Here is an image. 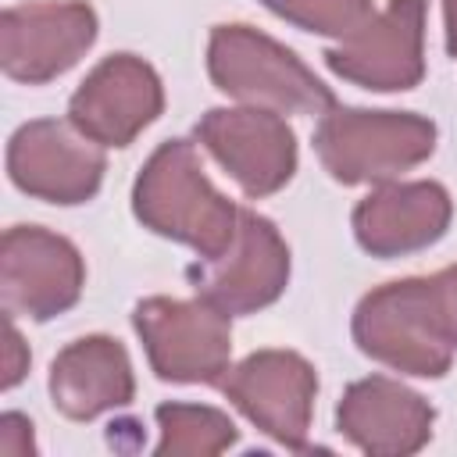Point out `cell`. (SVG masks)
Segmentation results:
<instances>
[{"instance_id":"ac0fdd59","label":"cell","mask_w":457,"mask_h":457,"mask_svg":"<svg viewBox=\"0 0 457 457\" xmlns=\"http://www.w3.org/2000/svg\"><path fill=\"white\" fill-rule=\"evenodd\" d=\"M278 18L293 21L296 29L350 39L357 29L371 21V0H261Z\"/></svg>"},{"instance_id":"e0dca14e","label":"cell","mask_w":457,"mask_h":457,"mask_svg":"<svg viewBox=\"0 0 457 457\" xmlns=\"http://www.w3.org/2000/svg\"><path fill=\"white\" fill-rule=\"evenodd\" d=\"M161 457H211L236 443V425L225 411L207 403H161L157 411Z\"/></svg>"},{"instance_id":"8992f818","label":"cell","mask_w":457,"mask_h":457,"mask_svg":"<svg viewBox=\"0 0 457 457\" xmlns=\"http://www.w3.org/2000/svg\"><path fill=\"white\" fill-rule=\"evenodd\" d=\"M86 286V264L71 239L39 228L14 225L0 243V296L7 314L50 321L64 314Z\"/></svg>"},{"instance_id":"ffe728a7","label":"cell","mask_w":457,"mask_h":457,"mask_svg":"<svg viewBox=\"0 0 457 457\" xmlns=\"http://www.w3.org/2000/svg\"><path fill=\"white\" fill-rule=\"evenodd\" d=\"M0 453H7V457H29V453H36L32 421L25 414L7 411L0 418Z\"/></svg>"},{"instance_id":"6da1fadb","label":"cell","mask_w":457,"mask_h":457,"mask_svg":"<svg viewBox=\"0 0 457 457\" xmlns=\"http://www.w3.org/2000/svg\"><path fill=\"white\" fill-rule=\"evenodd\" d=\"M132 211L150 232L186 243L207 261L221 257L239 228V207L211 186L186 139H168L150 154L132 186Z\"/></svg>"},{"instance_id":"ba28073f","label":"cell","mask_w":457,"mask_h":457,"mask_svg":"<svg viewBox=\"0 0 457 457\" xmlns=\"http://www.w3.org/2000/svg\"><path fill=\"white\" fill-rule=\"evenodd\" d=\"M221 393L275 443L289 450L307 446L318 375L307 357L293 350H257L225 371Z\"/></svg>"},{"instance_id":"5bb4252c","label":"cell","mask_w":457,"mask_h":457,"mask_svg":"<svg viewBox=\"0 0 457 457\" xmlns=\"http://www.w3.org/2000/svg\"><path fill=\"white\" fill-rule=\"evenodd\" d=\"M432 418L436 414L425 396L386 375H368L346 386L336 411L339 432L375 457L418 453L432 439Z\"/></svg>"},{"instance_id":"5b68a950","label":"cell","mask_w":457,"mask_h":457,"mask_svg":"<svg viewBox=\"0 0 457 457\" xmlns=\"http://www.w3.org/2000/svg\"><path fill=\"white\" fill-rule=\"evenodd\" d=\"M232 314L207 296H146L132 311L146 361L164 382H221L232 357Z\"/></svg>"},{"instance_id":"277c9868","label":"cell","mask_w":457,"mask_h":457,"mask_svg":"<svg viewBox=\"0 0 457 457\" xmlns=\"http://www.w3.org/2000/svg\"><path fill=\"white\" fill-rule=\"evenodd\" d=\"M353 339L368 357L403 375L439 378L453 364L432 278H400L371 289L353 311Z\"/></svg>"},{"instance_id":"d6986e66","label":"cell","mask_w":457,"mask_h":457,"mask_svg":"<svg viewBox=\"0 0 457 457\" xmlns=\"http://www.w3.org/2000/svg\"><path fill=\"white\" fill-rule=\"evenodd\" d=\"M432 293H436V311H439L443 332L457 350V264L432 275Z\"/></svg>"},{"instance_id":"7402d4cb","label":"cell","mask_w":457,"mask_h":457,"mask_svg":"<svg viewBox=\"0 0 457 457\" xmlns=\"http://www.w3.org/2000/svg\"><path fill=\"white\" fill-rule=\"evenodd\" d=\"M443 25H446V50L457 57V0H443Z\"/></svg>"},{"instance_id":"4fadbf2b","label":"cell","mask_w":457,"mask_h":457,"mask_svg":"<svg viewBox=\"0 0 457 457\" xmlns=\"http://www.w3.org/2000/svg\"><path fill=\"white\" fill-rule=\"evenodd\" d=\"M289 282V246L278 228L257 214L239 211V228L232 246L211 261L200 278V296H207L225 314H253L282 296Z\"/></svg>"},{"instance_id":"30bf717a","label":"cell","mask_w":457,"mask_h":457,"mask_svg":"<svg viewBox=\"0 0 457 457\" xmlns=\"http://www.w3.org/2000/svg\"><path fill=\"white\" fill-rule=\"evenodd\" d=\"M325 64L364 89H411L425 75V0H389L364 29L325 54Z\"/></svg>"},{"instance_id":"3957f363","label":"cell","mask_w":457,"mask_h":457,"mask_svg":"<svg viewBox=\"0 0 457 457\" xmlns=\"http://www.w3.org/2000/svg\"><path fill=\"white\" fill-rule=\"evenodd\" d=\"M314 150L336 182H389L436 150V125L411 111L332 107L318 121Z\"/></svg>"},{"instance_id":"44dd1931","label":"cell","mask_w":457,"mask_h":457,"mask_svg":"<svg viewBox=\"0 0 457 457\" xmlns=\"http://www.w3.org/2000/svg\"><path fill=\"white\" fill-rule=\"evenodd\" d=\"M4 339L7 343H4V378H0V386L14 389L29 371V346L21 343V332L14 328V314H7V336Z\"/></svg>"},{"instance_id":"9a60e30c","label":"cell","mask_w":457,"mask_h":457,"mask_svg":"<svg viewBox=\"0 0 457 457\" xmlns=\"http://www.w3.org/2000/svg\"><path fill=\"white\" fill-rule=\"evenodd\" d=\"M453 204L439 182H386L353 207V236L371 257H403L432 246Z\"/></svg>"},{"instance_id":"7c38bea8","label":"cell","mask_w":457,"mask_h":457,"mask_svg":"<svg viewBox=\"0 0 457 457\" xmlns=\"http://www.w3.org/2000/svg\"><path fill=\"white\" fill-rule=\"evenodd\" d=\"M161 111V79L136 54L100 61L68 100V121L100 146H129Z\"/></svg>"},{"instance_id":"2e32d148","label":"cell","mask_w":457,"mask_h":457,"mask_svg":"<svg viewBox=\"0 0 457 457\" xmlns=\"http://www.w3.org/2000/svg\"><path fill=\"white\" fill-rule=\"evenodd\" d=\"M136 396L132 361L111 336H82L50 364V400L71 421H93Z\"/></svg>"},{"instance_id":"52a82bcc","label":"cell","mask_w":457,"mask_h":457,"mask_svg":"<svg viewBox=\"0 0 457 457\" xmlns=\"http://www.w3.org/2000/svg\"><path fill=\"white\" fill-rule=\"evenodd\" d=\"M104 146L82 136L71 121H25L7 143L11 182L46 204H86L104 182Z\"/></svg>"},{"instance_id":"9c48e42d","label":"cell","mask_w":457,"mask_h":457,"mask_svg":"<svg viewBox=\"0 0 457 457\" xmlns=\"http://www.w3.org/2000/svg\"><path fill=\"white\" fill-rule=\"evenodd\" d=\"M196 139L246 196H271L296 171V136L278 111L211 107L196 121Z\"/></svg>"},{"instance_id":"8fae6325","label":"cell","mask_w":457,"mask_h":457,"mask_svg":"<svg viewBox=\"0 0 457 457\" xmlns=\"http://www.w3.org/2000/svg\"><path fill=\"white\" fill-rule=\"evenodd\" d=\"M96 39V11L82 0L25 4L0 14V64L14 82L43 86L64 75Z\"/></svg>"},{"instance_id":"7a4b0ae2","label":"cell","mask_w":457,"mask_h":457,"mask_svg":"<svg viewBox=\"0 0 457 457\" xmlns=\"http://www.w3.org/2000/svg\"><path fill=\"white\" fill-rule=\"evenodd\" d=\"M211 82L246 107L278 114H328L332 89L278 39L250 25H214L207 39Z\"/></svg>"}]
</instances>
